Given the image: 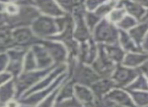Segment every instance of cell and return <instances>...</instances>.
Here are the masks:
<instances>
[{"mask_svg": "<svg viewBox=\"0 0 148 107\" xmlns=\"http://www.w3.org/2000/svg\"><path fill=\"white\" fill-rule=\"evenodd\" d=\"M32 2L34 6L37 7L38 10L44 15L56 18L65 14L55 0H32Z\"/></svg>", "mask_w": 148, "mask_h": 107, "instance_id": "12", "label": "cell"}, {"mask_svg": "<svg viewBox=\"0 0 148 107\" xmlns=\"http://www.w3.org/2000/svg\"><path fill=\"white\" fill-rule=\"evenodd\" d=\"M5 20H6V15L4 12H0V28L5 27Z\"/></svg>", "mask_w": 148, "mask_h": 107, "instance_id": "41", "label": "cell"}, {"mask_svg": "<svg viewBox=\"0 0 148 107\" xmlns=\"http://www.w3.org/2000/svg\"><path fill=\"white\" fill-rule=\"evenodd\" d=\"M137 70H138V72H139L140 74L144 75V76L148 78V59L141 65V66L139 67V68L137 69Z\"/></svg>", "mask_w": 148, "mask_h": 107, "instance_id": "39", "label": "cell"}, {"mask_svg": "<svg viewBox=\"0 0 148 107\" xmlns=\"http://www.w3.org/2000/svg\"><path fill=\"white\" fill-rule=\"evenodd\" d=\"M74 98L77 99L85 107H93L95 96L90 87L80 84H74Z\"/></svg>", "mask_w": 148, "mask_h": 107, "instance_id": "15", "label": "cell"}, {"mask_svg": "<svg viewBox=\"0 0 148 107\" xmlns=\"http://www.w3.org/2000/svg\"><path fill=\"white\" fill-rule=\"evenodd\" d=\"M101 17H99L95 12H91V11H86L84 14V20L86 25L88 26V28L90 29V31L92 33L93 29L97 27V25L101 22Z\"/></svg>", "mask_w": 148, "mask_h": 107, "instance_id": "32", "label": "cell"}, {"mask_svg": "<svg viewBox=\"0 0 148 107\" xmlns=\"http://www.w3.org/2000/svg\"><path fill=\"white\" fill-rule=\"evenodd\" d=\"M9 63V59L7 56L6 51L4 53H0V73L6 71V68L8 66Z\"/></svg>", "mask_w": 148, "mask_h": 107, "instance_id": "37", "label": "cell"}, {"mask_svg": "<svg viewBox=\"0 0 148 107\" xmlns=\"http://www.w3.org/2000/svg\"><path fill=\"white\" fill-rule=\"evenodd\" d=\"M127 91H147L148 90V79L144 75L139 74L133 82L126 88Z\"/></svg>", "mask_w": 148, "mask_h": 107, "instance_id": "25", "label": "cell"}, {"mask_svg": "<svg viewBox=\"0 0 148 107\" xmlns=\"http://www.w3.org/2000/svg\"><path fill=\"white\" fill-rule=\"evenodd\" d=\"M5 107H21V102L18 101V99L14 98L9 100L8 102H6L4 104Z\"/></svg>", "mask_w": 148, "mask_h": 107, "instance_id": "40", "label": "cell"}, {"mask_svg": "<svg viewBox=\"0 0 148 107\" xmlns=\"http://www.w3.org/2000/svg\"><path fill=\"white\" fill-rule=\"evenodd\" d=\"M0 107H5V106H4V105H1V104H0Z\"/></svg>", "mask_w": 148, "mask_h": 107, "instance_id": "47", "label": "cell"}, {"mask_svg": "<svg viewBox=\"0 0 148 107\" xmlns=\"http://www.w3.org/2000/svg\"><path fill=\"white\" fill-rule=\"evenodd\" d=\"M132 1H134V2L140 4L141 6H143L145 9L148 8V0H132Z\"/></svg>", "mask_w": 148, "mask_h": 107, "instance_id": "43", "label": "cell"}, {"mask_svg": "<svg viewBox=\"0 0 148 107\" xmlns=\"http://www.w3.org/2000/svg\"><path fill=\"white\" fill-rule=\"evenodd\" d=\"M12 78V76H11L9 73H7L6 71H4V72H1L0 73V86H2V85H4L5 83H7L8 81H10Z\"/></svg>", "mask_w": 148, "mask_h": 107, "instance_id": "38", "label": "cell"}, {"mask_svg": "<svg viewBox=\"0 0 148 107\" xmlns=\"http://www.w3.org/2000/svg\"><path fill=\"white\" fill-rule=\"evenodd\" d=\"M118 1H119V0H118Z\"/></svg>", "mask_w": 148, "mask_h": 107, "instance_id": "50", "label": "cell"}, {"mask_svg": "<svg viewBox=\"0 0 148 107\" xmlns=\"http://www.w3.org/2000/svg\"><path fill=\"white\" fill-rule=\"evenodd\" d=\"M18 11H19V5L16 4V3L11 2V1L4 3L3 12L6 15H8V16H14V15H16L18 13Z\"/></svg>", "mask_w": 148, "mask_h": 107, "instance_id": "34", "label": "cell"}, {"mask_svg": "<svg viewBox=\"0 0 148 107\" xmlns=\"http://www.w3.org/2000/svg\"><path fill=\"white\" fill-rule=\"evenodd\" d=\"M69 78L74 84H80L84 86L90 87L95 82H97L101 77L95 73V71L91 68V66L82 63L77 62L73 68L67 71Z\"/></svg>", "mask_w": 148, "mask_h": 107, "instance_id": "4", "label": "cell"}, {"mask_svg": "<svg viewBox=\"0 0 148 107\" xmlns=\"http://www.w3.org/2000/svg\"><path fill=\"white\" fill-rule=\"evenodd\" d=\"M119 45L122 49L125 51V53H138L143 51L140 45H138L135 41L132 39L128 31L121 30L119 31Z\"/></svg>", "mask_w": 148, "mask_h": 107, "instance_id": "19", "label": "cell"}, {"mask_svg": "<svg viewBox=\"0 0 148 107\" xmlns=\"http://www.w3.org/2000/svg\"><path fill=\"white\" fill-rule=\"evenodd\" d=\"M57 65H55V66L51 67L49 69H45V70L37 69V70L33 71H23L18 77L14 78L15 88H16V99L21 97L23 95V93H25L29 89H31L33 86H35L37 83H39Z\"/></svg>", "mask_w": 148, "mask_h": 107, "instance_id": "2", "label": "cell"}, {"mask_svg": "<svg viewBox=\"0 0 148 107\" xmlns=\"http://www.w3.org/2000/svg\"><path fill=\"white\" fill-rule=\"evenodd\" d=\"M139 22H145V23H148V8L146 9L145 14H144V16L142 17L141 21H139Z\"/></svg>", "mask_w": 148, "mask_h": 107, "instance_id": "44", "label": "cell"}, {"mask_svg": "<svg viewBox=\"0 0 148 107\" xmlns=\"http://www.w3.org/2000/svg\"><path fill=\"white\" fill-rule=\"evenodd\" d=\"M106 99L113 102L117 103V104L121 105L124 107H137L134 103L133 99L131 97V94L129 91H127L124 88H119V87H115L112 89L105 97Z\"/></svg>", "mask_w": 148, "mask_h": 107, "instance_id": "13", "label": "cell"}, {"mask_svg": "<svg viewBox=\"0 0 148 107\" xmlns=\"http://www.w3.org/2000/svg\"><path fill=\"white\" fill-rule=\"evenodd\" d=\"M119 31L117 25L103 18L92 31V39L97 45L119 43Z\"/></svg>", "mask_w": 148, "mask_h": 107, "instance_id": "3", "label": "cell"}, {"mask_svg": "<svg viewBox=\"0 0 148 107\" xmlns=\"http://www.w3.org/2000/svg\"><path fill=\"white\" fill-rule=\"evenodd\" d=\"M40 15H41V12L34 5H19V11L16 15H14V16L6 15L5 27L11 29V30L16 28V27H31L33 22Z\"/></svg>", "mask_w": 148, "mask_h": 107, "instance_id": "1", "label": "cell"}, {"mask_svg": "<svg viewBox=\"0 0 148 107\" xmlns=\"http://www.w3.org/2000/svg\"><path fill=\"white\" fill-rule=\"evenodd\" d=\"M8 2V0H0V3H6Z\"/></svg>", "mask_w": 148, "mask_h": 107, "instance_id": "46", "label": "cell"}, {"mask_svg": "<svg viewBox=\"0 0 148 107\" xmlns=\"http://www.w3.org/2000/svg\"><path fill=\"white\" fill-rule=\"evenodd\" d=\"M128 33L130 35V37H132L134 41L137 43L138 45L141 47L142 43L144 41V39H146L148 33V23L145 22H138L137 25L131 28Z\"/></svg>", "mask_w": 148, "mask_h": 107, "instance_id": "22", "label": "cell"}, {"mask_svg": "<svg viewBox=\"0 0 148 107\" xmlns=\"http://www.w3.org/2000/svg\"><path fill=\"white\" fill-rule=\"evenodd\" d=\"M116 87L114 81L112 78H101L95 82L90 86V89L92 90L93 94L95 96V99H103L106 95Z\"/></svg>", "mask_w": 148, "mask_h": 107, "instance_id": "16", "label": "cell"}, {"mask_svg": "<svg viewBox=\"0 0 148 107\" xmlns=\"http://www.w3.org/2000/svg\"><path fill=\"white\" fill-rule=\"evenodd\" d=\"M147 37H148V33H147Z\"/></svg>", "mask_w": 148, "mask_h": 107, "instance_id": "48", "label": "cell"}, {"mask_svg": "<svg viewBox=\"0 0 148 107\" xmlns=\"http://www.w3.org/2000/svg\"><path fill=\"white\" fill-rule=\"evenodd\" d=\"M117 6L124 8L127 14L131 15L132 17L137 19L138 21H141L142 17L144 16L146 11V9L143 6L134 2L132 0H119Z\"/></svg>", "mask_w": 148, "mask_h": 107, "instance_id": "17", "label": "cell"}, {"mask_svg": "<svg viewBox=\"0 0 148 107\" xmlns=\"http://www.w3.org/2000/svg\"><path fill=\"white\" fill-rule=\"evenodd\" d=\"M13 47L14 45L11 37V29L7 27L0 28V53H4Z\"/></svg>", "mask_w": 148, "mask_h": 107, "instance_id": "24", "label": "cell"}, {"mask_svg": "<svg viewBox=\"0 0 148 107\" xmlns=\"http://www.w3.org/2000/svg\"><path fill=\"white\" fill-rule=\"evenodd\" d=\"M146 107H148V106H146Z\"/></svg>", "mask_w": 148, "mask_h": 107, "instance_id": "49", "label": "cell"}, {"mask_svg": "<svg viewBox=\"0 0 148 107\" xmlns=\"http://www.w3.org/2000/svg\"><path fill=\"white\" fill-rule=\"evenodd\" d=\"M130 94L137 107L148 106V90L147 91H130Z\"/></svg>", "mask_w": 148, "mask_h": 107, "instance_id": "26", "label": "cell"}, {"mask_svg": "<svg viewBox=\"0 0 148 107\" xmlns=\"http://www.w3.org/2000/svg\"><path fill=\"white\" fill-rule=\"evenodd\" d=\"M16 98V88L14 79H11L4 85L0 86V104L4 105L11 99Z\"/></svg>", "mask_w": 148, "mask_h": 107, "instance_id": "21", "label": "cell"}, {"mask_svg": "<svg viewBox=\"0 0 148 107\" xmlns=\"http://www.w3.org/2000/svg\"><path fill=\"white\" fill-rule=\"evenodd\" d=\"M36 37L40 39H49L58 33V27L54 17L41 14L31 25Z\"/></svg>", "mask_w": 148, "mask_h": 107, "instance_id": "6", "label": "cell"}, {"mask_svg": "<svg viewBox=\"0 0 148 107\" xmlns=\"http://www.w3.org/2000/svg\"><path fill=\"white\" fill-rule=\"evenodd\" d=\"M74 97V83L70 78H68L63 84L60 86L59 93L57 96V102L68 100Z\"/></svg>", "mask_w": 148, "mask_h": 107, "instance_id": "23", "label": "cell"}, {"mask_svg": "<svg viewBox=\"0 0 148 107\" xmlns=\"http://www.w3.org/2000/svg\"><path fill=\"white\" fill-rule=\"evenodd\" d=\"M139 74L140 73L138 72L137 69L128 68V67L123 66L122 64H119L116 65V68L111 78L115 83L116 87L126 89Z\"/></svg>", "mask_w": 148, "mask_h": 107, "instance_id": "9", "label": "cell"}, {"mask_svg": "<svg viewBox=\"0 0 148 107\" xmlns=\"http://www.w3.org/2000/svg\"><path fill=\"white\" fill-rule=\"evenodd\" d=\"M37 61H36L35 55L31 49H27L25 56L23 58V71H33L37 70Z\"/></svg>", "mask_w": 148, "mask_h": 107, "instance_id": "29", "label": "cell"}, {"mask_svg": "<svg viewBox=\"0 0 148 107\" xmlns=\"http://www.w3.org/2000/svg\"><path fill=\"white\" fill-rule=\"evenodd\" d=\"M90 66L101 78H111L116 68V64H114L107 56L103 45H99L97 57Z\"/></svg>", "mask_w": 148, "mask_h": 107, "instance_id": "8", "label": "cell"}, {"mask_svg": "<svg viewBox=\"0 0 148 107\" xmlns=\"http://www.w3.org/2000/svg\"><path fill=\"white\" fill-rule=\"evenodd\" d=\"M41 43L47 49L55 65L66 64L68 60V51L65 45L53 39H43Z\"/></svg>", "mask_w": 148, "mask_h": 107, "instance_id": "10", "label": "cell"}, {"mask_svg": "<svg viewBox=\"0 0 148 107\" xmlns=\"http://www.w3.org/2000/svg\"><path fill=\"white\" fill-rule=\"evenodd\" d=\"M11 37H12V43L14 47H23L25 49H29L34 45L42 41V39L36 37L32 28L29 26L16 27L12 29Z\"/></svg>", "mask_w": 148, "mask_h": 107, "instance_id": "7", "label": "cell"}, {"mask_svg": "<svg viewBox=\"0 0 148 107\" xmlns=\"http://www.w3.org/2000/svg\"><path fill=\"white\" fill-rule=\"evenodd\" d=\"M99 45L91 37L89 41L79 43L78 62L90 66L97 57Z\"/></svg>", "mask_w": 148, "mask_h": 107, "instance_id": "11", "label": "cell"}, {"mask_svg": "<svg viewBox=\"0 0 148 107\" xmlns=\"http://www.w3.org/2000/svg\"><path fill=\"white\" fill-rule=\"evenodd\" d=\"M126 14H127V13H126L125 9L122 8V7L117 6L116 8H114L113 10L109 13V15L106 17V19L109 20L111 23H113V24L117 25Z\"/></svg>", "mask_w": 148, "mask_h": 107, "instance_id": "30", "label": "cell"}, {"mask_svg": "<svg viewBox=\"0 0 148 107\" xmlns=\"http://www.w3.org/2000/svg\"><path fill=\"white\" fill-rule=\"evenodd\" d=\"M31 49L33 51L34 55H35L38 69H40V70H45V69H49V68H51V67L55 66L51 56H50L49 51H47V49H46L41 43L34 45L33 47H31Z\"/></svg>", "mask_w": 148, "mask_h": 107, "instance_id": "14", "label": "cell"}, {"mask_svg": "<svg viewBox=\"0 0 148 107\" xmlns=\"http://www.w3.org/2000/svg\"><path fill=\"white\" fill-rule=\"evenodd\" d=\"M141 49H142V51H143L144 53L148 54V37H146V39H144V41L142 43Z\"/></svg>", "mask_w": 148, "mask_h": 107, "instance_id": "42", "label": "cell"}, {"mask_svg": "<svg viewBox=\"0 0 148 107\" xmlns=\"http://www.w3.org/2000/svg\"><path fill=\"white\" fill-rule=\"evenodd\" d=\"M107 0H84V7L86 11L95 12L103 3H105Z\"/></svg>", "mask_w": 148, "mask_h": 107, "instance_id": "36", "label": "cell"}, {"mask_svg": "<svg viewBox=\"0 0 148 107\" xmlns=\"http://www.w3.org/2000/svg\"><path fill=\"white\" fill-rule=\"evenodd\" d=\"M118 4V0H107L105 3L101 5L97 10L95 11L99 17L101 18H106V17L109 15V13L113 10L114 8L117 7Z\"/></svg>", "mask_w": 148, "mask_h": 107, "instance_id": "27", "label": "cell"}, {"mask_svg": "<svg viewBox=\"0 0 148 107\" xmlns=\"http://www.w3.org/2000/svg\"><path fill=\"white\" fill-rule=\"evenodd\" d=\"M4 9V3H0V12H3Z\"/></svg>", "mask_w": 148, "mask_h": 107, "instance_id": "45", "label": "cell"}, {"mask_svg": "<svg viewBox=\"0 0 148 107\" xmlns=\"http://www.w3.org/2000/svg\"><path fill=\"white\" fill-rule=\"evenodd\" d=\"M138 22H139V21L134 18V17H132L131 15L126 14L125 16L122 18V20L117 24V27L119 29H121V30L129 31L130 29L133 28L135 25H137Z\"/></svg>", "mask_w": 148, "mask_h": 107, "instance_id": "31", "label": "cell"}, {"mask_svg": "<svg viewBox=\"0 0 148 107\" xmlns=\"http://www.w3.org/2000/svg\"><path fill=\"white\" fill-rule=\"evenodd\" d=\"M105 51L107 54V56L110 58V60L116 65L122 64L124 60V57H125L126 53L121 47H120L119 43H116V45H103Z\"/></svg>", "mask_w": 148, "mask_h": 107, "instance_id": "20", "label": "cell"}, {"mask_svg": "<svg viewBox=\"0 0 148 107\" xmlns=\"http://www.w3.org/2000/svg\"><path fill=\"white\" fill-rule=\"evenodd\" d=\"M59 88L60 87H58L57 89L52 91V92L50 93L47 97H45L36 107H54L55 106L56 102H57V96H58V93H59Z\"/></svg>", "mask_w": 148, "mask_h": 107, "instance_id": "33", "label": "cell"}, {"mask_svg": "<svg viewBox=\"0 0 148 107\" xmlns=\"http://www.w3.org/2000/svg\"><path fill=\"white\" fill-rule=\"evenodd\" d=\"M6 72L12 76V78L18 77L23 72V61H9Z\"/></svg>", "mask_w": 148, "mask_h": 107, "instance_id": "28", "label": "cell"}, {"mask_svg": "<svg viewBox=\"0 0 148 107\" xmlns=\"http://www.w3.org/2000/svg\"><path fill=\"white\" fill-rule=\"evenodd\" d=\"M69 78L68 72H64L61 75L57 77L55 81L52 83L50 86H48L47 88L43 89V90L37 91L35 93H32L27 96H21L18 98V101L21 102V105L27 107H36L45 97H47L52 91H54L55 89H57L58 87H60L67 79Z\"/></svg>", "mask_w": 148, "mask_h": 107, "instance_id": "5", "label": "cell"}, {"mask_svg": "<svg viewBox=\"0 0 148 107\" xmlns=\"http://www.w3.org/2000/svg\"><path fill=\"white\" fill-rule=\"evenodd\" d=\"M54 107H85L83 104H81L77 99L73 98L68 99V100L60 101V102H56Z\"/></svg>", "mask_w": 148, "mask_h": 107, "instance_id": "35", "label": "cell"}, {"mask_svg": "<svg viewBox=\"0 0 148 107\" xmlns=\"http://www.w3.org/2000/svg\"><path fill=\"white\" fill-rule=\"evenodd\" d=\"M148 59V54L144 51L138 53H126L122 65L128 68L138 69Z\"/></svg>", "mask_w": 148, "mask_h": 107, "instance_id": "18", "label": "cell"}]
</instances>
